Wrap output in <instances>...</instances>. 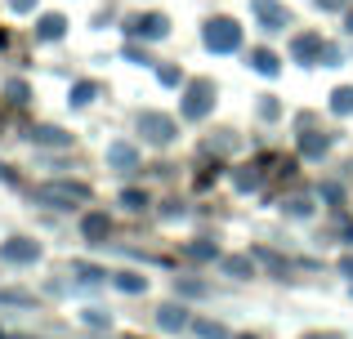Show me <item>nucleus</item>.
<instances>
[{"mask_svg":"<svg viewBox=\"0 0 353 339\" xmlns=\"http://www.w3.org/2000/svg\"><path fill=\"white\" fill-rule=\"evenodd\" d=\"M36 201H45V206H81V201H90V188L85 183H45V188H36Z\"/></svg>","mask_w":353,"mask_h":339,"instance_id":"obj_1","label":"nucleus"},{"mask_svg":"<svg viewBox=\"0 0 353 339\" xmlns=\"http://www.w3.org/2000/svg\"><path fill=\"white\" fill-rule=\"evenodd\" d=\"M206 45L215 54H233L241 45V27L233 23V18H215V23H206Z\"/></svg>","mask_w":353,"mask_h":339,"instance_id":"obj_2","label":"nucleus"},{"mask_svg":"<svg viewBox=\"0 0 353 339\" xmlns=\"http://www.w3.org/2000/svg\"><path fill=\"white\" fill-rule=\"evenodd\" d=\"M210 107H215V85H210V80H192L188 94H183V116H188V121H201Z\"/></svg>","mask_w":353,"mask_h":339,"instance_id":"obj_3","label":"nucleus"},{"mask_svg":"<svg viewBox=\"0 0 353 339\" xmlns=\"http://www.w3.org/2000/svg\"><path fill=\"white\" fill-rule=\"evenodd\" d=\"M130 32L143 36V41H161V36L170 32V18L165 14H134L130 18Z\"/></svg>","mask_w":353,"mask_h":339,"instance_id":"obj_4","label":"nucleus"},{"mask_svg":"<svg viewBox=\"0 0 353 339\" xmlns=\"http://www.w3.org/2000/svg\"><path fill=\"white\" fill-rule=\"evenodd\" d=\"M139 130H143L152 143H170L174 139V121L161 116V112H143V116H139Z\"/></svg>","mask_w":353,"mask_h":339,"instance_id":"obj_5","label":"nucleus"},{"mask_svg":"<svg viewBox=\"0 0 353 339\" xmlns=\"http://www.w3.org/2000/svg\"><path fill=\"white\" fill-rule=\"evenodd\" d=\"M250 5H255V14H259V23L268 27V32H282L286 23H291V18H286V9L277 5V0H250Z\"/></svg>","mask_w":353,"mask_h":339,"instance_id":"obj_6","label":"nucleus"},{"mask_svg":"<svg viewBox=\"0 0 353 339\" xmlns=\"http://www.w3.org/2000/svg\"><path fill=\"white\" fill-rule=\"evenodd\" d=\"M322 50H327L322 36H300V41H295V58H300V63H309V58L322 63Z\"/></svg>","mask_w":353,"mask_h":339,"instance_id":"obj_7","label":"nucleus"},{"mask_svg":"<svg viewBox=\"0 0 353 339\" xmlns=\"http://www.w3.org/2000/svg\"><path fill=\"white\" fill-rule=\"evenodd\" d=\"M32 139H36V143H45V148H68V143H72V134L54 130V125H41V130H32Z\"/></svg>","mask_w":353,"mask_h":339,"instance_id":"obj_8","label":"nucleus"},{"mask_svg":"<svg viewBox=\"0 0 353 339\" xmlns=\"http://www.w3.org/2000/svg\"><path fill=\"white\" fill-rule=\"evenodd\" d=\"M81 232H85L90 241H103V237L112 232V223H108V215H85V223H81Z\"/></svg>","mask_w":353,"mask_h":339,"instance_id":"obj_9","label":"nucleus"},{"mask_svg":"<svg viewBox=\"0 0 353 339\" xmlns=\"http://www.w3.org/2000/svg\"><path fill=\"white\" fill-rule=\"evenodd\" d=\"M63 27H68V23H63V14H45L41 23H36V36H41V41H59Z\"/></svg>","mask_w":353,"mask_h":339,"instance_id":"obj_10","label":"nucleus"},{"mask_svg":"<svg viewBox=\"0 0 353 339\" xmlns=\"http://www.w3.org/2000/svg\"><path fill=\"white\" fill-rule=\"evenodd\" d=\"M36 254H41V250H36V241H9L5 245V259H14V263H32Z\"/></svg>","mask_w":353,"mask_h":339,"instance_id":"obj_11","label":"nucleus"},{"mask_svg":"<svg viewBox=\"0 0 353 339\" xmlns=\"http://www.w3.org/2000/svg\"><path fill=\"white\" fill-rule=\"evenodd\" d=\"M250 67H255L259 76H277V54L273 50H255L250 54Z\"/></svg>","mask_w":353,"mask_h":339,"instance_id":"obj_12","label":"nucleus"},{"mask_svg":"<svg viewBox=\"0 0 353 339\" xmlns=\"http://www.w3.org/2000/svg\"><path fill=\"white\" fill-rule=\"evenodd\" d=\"M108 166L130 170V166H134V148H130V143H112V148H108Z\"/></svg>","mask_w":353,"mask_h":339,"instance_id":"obj_13","label":"nucleus"},{"mask_svg":"<svg viewBox=\"0 0 353 339\" xmlns=\"http://www.w3.org/2000/svg\"><path fill=\"white\" fill-rule=\"evenodd\" d=\"M264 166H268V161H264ZM264 166H246V170H237V188L241 192H250V188H259V179H264Z\"/></svg>","mask_w":353,"mask_h":339,"instance_id":"obj_14","label":"nucleus"},{"mask_svg":"<svg viewBox=\"0 0 353 339\" xmlns=\"http://www.w3.org/2000/svg\"><path fill=\"white\" fill-rule=\"evenodd\" d=\"M300 152H304V157H322V152H327V134H304Z\"/></svg>","mask_w":353,"mask_h":339,"instance_id":"obj_15","label":"nucleus"},{"mask_svg":"<svg viewBox=\"0 0 353 339\" xmlns=\"http://www.w3.org/2000/svg\"><path fill=\"white\" fill-rule=\"evenodd\" d=\"M331 112H340V116H349V112H353V89H349V85L331 94Z\"/></svg>","mask_w":353,"mask_h":339,"instance_id":"obj_16","label":"nucleus"},{"mask_svg":"<svg viewBox=\"0 0 353 339\" xmlns=\"http://www.w3.org/2000/svg\"><path fill=\"white\" fill-rule=\"evenodd\" d=\"M157 322H161L165 331H179V326L188 322V317H183V308H174V304H170V308H161V317H157Z\"/></svg>","mask_w":353,"mask_h":339,"instance_id":"obj_17","label":"nucleus"},{"mask_svg":"<svg viewBox=\"0 0 353 339\" xmlns=\"http://www.w3.org/2000/svg\"><path fill=\"white\" fill-rule=\"evenodd\" d=\"M94 94H99V85H94V80H81V85L72 89V103H90Z\"/></svg>","mask_w":353,"mask_h":339,"instance_id":"obj_18","label":"nucleus"},{"mask_svg":"<svg viewBox=\"0 0 353 339\" xmlns=\"http://www.w3.org/2000/svg\"><path fill=\"white\" fill-rule=\"evenodd\" d=\"M197 335H201V339H228V331H224L219 322H197Z\"/></svg>","mask_w":353,"mask_h":339,"instance_id":"obj_19","label":"nucleus"},{"mask_svg":"<svg viewBox=\"0 0 353 339\" xmlns=\"http://www.w3.org/2000/svg\"><path fill=\"white\" fill-rule=\"evenodd\" d=\"M121 206H130V210H143V206H148V197H143V192H134V188H130V192H121Z\"/></svg>","mask_w":353,"mask_h":339,"instance_id":"obj_20","label":"nucleus"},{"mask_svg":"<svg viewBox=\"0 0 353 339\" xmlns=\"http://www.w3.org/2000/svg\"><path fill=\"white\" fill-rule=\"evenodd\" d=\"M117 286L134 295V290H143V277H134V272H121V277H117Z\"/></svg>","mask_w":353,"mask_h":339,"instance_id":"obj_21","label":"nucleus"},{"mask_svg":"<svg viewBox=\"0 0 353 339\" xmlns=\"http://www.w3.org/2000/svg\"><path fill=\"white\" fill-rule=\"evenodd\" d=\"M224 272H233V277H241V272H250V259H224Z\"/></svg>","mask_w":353,"mask_h":339,"instance_id":"obj_22","label":"nucleus"},{"mask_svg":"<svg viewBox=\"0 0 353 339\" xmlns=\"http://www.w3.org/2000/svg\"><path fill=\"white\" fill-rule=\"evenodd\" d=\"M157 76H161V85H179V67H161Z\"/></svg>","mask_w":353,"mask_h":339,"instance_id":"obj_23","label":"nucleus"},{"mask_svg":"<svg viewBox=\"0 0 353 339\" xmlns=\"http://www.w3.org/2000/svg\"><path fill=\"white\" fill-rule=\"evenodd\" d=\"M9 98H14V103H27V85H23V80H14V85H9Z\"/></svg>","mask_w":353,"mask_h":339,"instance_id":"obj_24","label":"nucleus"},{"mask_svg":"<svg viewBox=\"0 0 353 339\" xmlns=\"http://www.w3.org/2000/svg\"><path fill=\"white\" fill-rule=\"evenodd\" d=\"M188 254H192V259H210V254H215V245H188Z\"/></svg>","mask_w":353,"mask_h":339,"instance_id":"obj_25","label":"nucleus"},{"mask_svg":"<svg viewBox=\"0 0 353 339\" xmlns=\"http://www.w3.org/2000/svg\"><path fill=\"white\" fill-rule=\"evenodd\" d=\"M32 5H36V0H9V9H18V14H27Z\"/></svg>","mask_w":353,"mask_h":339,"instance_id":"obj_26","label":"nucleus"},{"mask_svg":"<svg viewBox=\"0 0 353 339\" xmlns=\"http://www.w3.org/2000/svg\"><path fill=\"white\" fill-rule=\"evenodd\" d=\"M318 5H322V9H345L349 0H318Z\"/></svg>","mask_w":353,"mask_h":339,"instance_id":"obj_27","label":"nucleus"},{"mask_svg":"<svg viewBox=\"0 0 353 339\" xmlns=\"http://www.w3.org/2000/svg\"><path fill=\"white\" fill-rule=\"evenodd\" d=\"M340 268H345V277H353V259H345V263H340Z\"/></svg>","mask_w":353,"mask_h":339,"instance_id":"obj_28","label":"nucleus"},{"mask_svg":"<svg viewBox=\"0 0 353 339\" xmlns=\"http://www.w3.org/2000/svg\"><path fill=\"white\" fill-rule=\"evenodd\" d=\"M349 32H353V9H349Z\"/></svg>","mask_w":353,"mask_h":339,"instance_id":"obj_29","label":"nucleus"},{"mask_svg":"<svg viewBox=\"0 0 353 339\" xmlns=\"http://www.w3.org/2000/svg\"><path fill=\"white\" fill-rule=\"evenodd\" d=\"M0 45H5V27H0Z\"/></svg>","mask_w":353,"mask_h":339,"instance_id":"obj_30","label":"nucleus"},{"mask_svg":"<svg viewBox=\"0 0 353 339\" xmlns=\"http://www.w3.org/2000/svg\"><path fill=\"white\" fill-rule=\"evenodd\" d=\"M349 241H353V228H349Z\"/></svg>","mask_w":353,"mask_h":339,"instance_id":"obj_31","label":"nucleus"},{"mask_svg":"<svg viewBox=\"0 0 353 339\" xmlns=\"http://www.w3.org/2000/svg\"><path fill=\"white\" fill-rule=\"evenodd\" d=\"M241 339H250V335H241Z\"/></svg>","mask_w":353,"mask_h":339,"instance_id":"obj_32","label":"nucleus"}]
</instances>
